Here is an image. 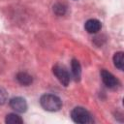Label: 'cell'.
Returning <instances> with one entry per match:
<instances>
[{
  "label": "cell",
  "instance_id": "1",
  "mask_svg": "<svg viewBox=\"0 0 124 124\" xmlns=\"http://www.w3.org/2000/svg\"><path fill=\"white\" fill-rule=\"evenodd\" d=\"M40 104L45 110L58 111L62 107L61 99L54 94H44L40 98Z\"/></svg>",
  "mask_w": 124,
  "mask_h": 124
},
{
  "label": "cell",
  "instance_id": "2",
  "mask_svg": "<svg viewBox=\"0 0 124 124\" xmlns=\"http://www.w3.org/2000/svg\"><path fill=\"white\" fill-rule=\"evenodd\" d=\"M71 118L74 122L78 124H88L93 122V118L90 112L82 107L74 108L71 111Z\"/></svg>",
  "mask_w": 124,
  "mask_h": 124
},
{
  "label": "cell",
  "instance_id": "3",
  "mask_svg": "<svg viewBox=\"0 0 124 124\" xmlns=\"http://www.w3.org/2000/svg\"><path fill=\"white\" fill-rule=\"evenodd\" d=\"M52 73L60 81V83H62L64 86H68L71 80V77L68 70L63 65H60V64L54 65L52 68Z\"/></svg>",
  "mask_w": 124,
  "mask_h": 124
},
{
  "label": "cell",
  "instance_id": "4",
  "mask_svg": "<svg viewBox=\"0 0 124 124\" xmlns=\"http://www.w3.org/2000/svg\"><path fill=\"white\" fill-rule=\"evenodd\" d=\"M101 78H102L104 84L108 88H115L119 84L118 79L110 72H108L105 69L101 71Z\"/></svg>",
  "mask_w": 124,
  "mask_h": 124
},
{
  "label": "cell",
  "instance_id": "5",
  "mask_svg": "<svg viewBox=\"0 0 124 124\" xmlns=\"http://www.w3.org/2000/svg\"><path fill=\"white\" fill-rule=\"evenodd\" d=\"M10 107L16 112L22 113L27 110V103L22 97H14L9 102Z\"/></svg>",
  "mask_w": 124,
  "mask_h": 124
},
{
  "label": "cell",
  "instance_id": "6",
  "mask_svg": "<svg viewBox=\"0 0 124 124\" xmlns=\"http://www.w3.org/2000/svg\"><path fill=\"white\" fill-rule=\"evenodd\" d=\"M84 28H85V30L88 33L95 34V33H97V32H99L101 30L102 24H101V22L98 19H96V18H90V19H88L85 22Z\"/></svg>",
  "mask_w": 124,
  "mask_h": 124
},
{
  "label": "cell",
  "instance_id": "7",
  "mask_svg": "<svg viewBox=\"0 0 124 124\" xmlns=\"http://www.w3.org/2000/svg\"><path fill=\"white\" fill-rule=\"evenodd\" d=\"M16 78L17 80V82L21 85L24 86H28L33 82V78L26 72H19L16 74Z\"/></svg>",
  "mask_w": 124,
  "mask_h": 124
},
{
  "label": "cell",
  "instance_id": "8",
  "mask_svg": "<svg viewBox=\"0 0 124 124\" xmlns=\"http://www.w3.org/2000/svg\"><path fill=\"white\" fill-rule=\"evenodd\" d=\"M71 69H72V74H73V78H75V80H77V81L79 80L80 76H81V66L77 59L72 60Z\"/></svg>",
  "mask_w": 124,
  "mask_h": 124
},
{
  "label": "cell",
  "instance_id": "9",
  "mask_svg": "<svg viewBox=\"0 0 124 124\" xmlns=\"http://www.w3.org/2000/svg\"><path fill=\"white\" fill-rule=\"evenodd\" d=\"M113 63L117 69H119L121 71L123 70V68H124V53L122 51H118V52L114 53Z\"/></svg>",
  "mask_w": 124,
  "mask_h": 124
},
{
  "label": "cell",
  "instance_id": "10",
  "mask_svg": "<svg viewBox=\"0 0 124 124\" xmlns=\"http://www.w3.org/2000/svg\"><path fill=\"white\" fill-rule=\"evenodd\" d=\"M67 5L63 2H57L53 5V12L55 15L61 16H64L67 12Z\"/></svg>",
  "mask_w": 124,
  "mask_h": 124
},
{
  "label": "cell",
  "instance_id": "11",
  "mask_svg": "<svg viewBox=\"0 0 124 124\" xmlns=\"http://www.w3.org/2000/svg\"><path fill=\"white\" fill-rule=\"evenodd\" d=\"M5 122L9 124H20L23 123V119L16 113H9L5 118Z\"/></svg>",
  "mask_w": 124,
  "mask_h": 124
},
{
  "label": "cell",
  "instance_id": "12",
  "mask_svg": "<svg viewBox=\"0 0 124 124\" xmlns=\"http://www.w3.org/2000/svg\"><path fill=\"white\" fill-rule=\"evenodd\" d=\"M8 100V93L5 89L0 88V105H4Z\"/></svg>",
  "mask_w": 124,
  "mask_h": 124
}]
</instances>
